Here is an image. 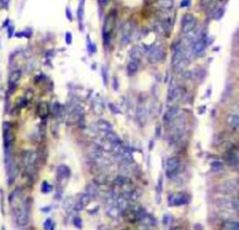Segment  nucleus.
<instances>
[{
  "label": "nucleus",
  "instance_id": "obj_43",
  "mask_svg": "<svg viewBox=\"0 0 239 230\" xmlns=\"http://www.w3.org/2000/svg\"><path fill=\"white\" fill-rule=\"evenodd\" d=\"M17 37H31V31L30 30H26L24 32H20V33H16L15 35Z\"/></svg>",
  "mask_w": 239,
  "mask_h": 230
},
{
  "label": "nucleus",
  "instance_id": "obj_13",
  "mask_svg": "<svg viewBox=\"0 0 239 230\" xmlns=\"http://www.w3.org/2000/svg\"><path fill=\"white\" fill-rule=\"evenodd\" d=\"M178 113H179V108L178 107H171L170 109H168L165 112L164 116H162V121H164L165 123H169L175 118H177Z\"/></svg>",
  "mask_w": 239,
  "mask_h": 230
},
{
  "label": "nucleus",
  "instance_id": "obj_22",
  "mask_svg": "<svg viewBox=\"0 0 239 230\" xmlns=\"http://www.w3.org/2000/svg\"><path fill=\"white\" fill-rule=\"evenodd\" d=\"M57 175L61 179H66L70 175V169L65 165H61L57 168Z\"/></svg>",
  "mask_w": 239,
  "mask_h": 230
},
{
  "label": "nucleus",
  "instance_id": "obj_41",
  "mask_svg": "<svg viewBox=\"0 0 239 230\" xmlns=\"http://www.w3.org/2000/svg\"><path fill=\"white\" fill-rule=\"evenodd\" d=\"M193 18H195L194 15L190 14V13H186V14H184L183 17L181 18V24H184V23H186V22H189V21H190V20H193Z\"/></svg>",
  "mask_w": 239,
  "mask_h": 230
},
{
  "label": "nucleus",
  "instance_id": "obj_47",
  "mask_svg": "<svg viewBox=\"0 0 239 230\" xmlns=\"http://www.w3.org/2000/svg\"><path fill=\"white\" fill-rule=\"evenodd\" d=\"M73 207H74V203H73V201H72V198L69 197V198L66 199L65 203H64V208L66 209H69L70 208H73Z\"/></svg>",
  "mask_w": 239,
  "mask_h": 230
},
{
  "label": "nucleus",
  "instance_id": "obj_14",
  "mask_svg": "<svg viewBox=\"0 0 239 230\" xmlns=\"http://www.w3.org/2000/svg\"><path fill=\"white\" fill-rule=\"evenodd\" d=\"M226 161L228 165L233 168L238 167V155L236 151H229L226 153Z\"/></svg>",
  "mask_w": 239,
  "mask_h": 230
},
{
  "label": "nucleus",
  "instance_id": "obj_8",
  "mask_svg": "<svg viewBox=\"0 0 239 230\" xmlns=\"http://www.w3.org/2000/svg\"><path fill=\"white\" fill-rule=\"evenodd\" d=\"M206 47V40L203 37H200V38H197L196 40H194L192 43V45H190V50H192L194 55H201L205 53Z\"/></svg>",
  "mask_w": 239,
  "mask_h": 230
},
{
  "label": "nucleus",
  "instance_id": "obj_17",
  "mask_svg": "<svg viewBox=\"0 0 239 230\" xmlns=\"http://www.w3.org/2000/svg\"><path fill=\"white\" fill-rule=\"evenodd\" d=\"M147 116H148V112H147L146 108L143 106V105H139L137 109V118L142 126L145 124L147 121Z\"/></svg>",
  "mask_w": 239,
  "mask_h": 230
},
{
  "label": "nucleus",
  "instance_id": "obj_6",
  "mask_svg": "<svg viewBox=\"0 0 239 230\" xmlns=\"http://www.w3.org/2000/svg\"><path fill=\"white\" fill-rule=\"evenodd\" d=\"M105 209H106L107 214H108L110 218L117 219V218H119L120 215H121L120 209H118L117 204H116V201L114 200L112 197H109V198L107 199V201H106V205H105Z\"/></svg>",
  "mask_w": 239,
  "mask_h": 230
},
{
  "label": "nucleus",
  "instance_id": "obj_29",
  "mask_svg": "<svg viewBox=\"0 0 239 230\" xmlns=\"http://www.w3.org/2000/svg\"><path fill=\"white\" fill-rule=\"evenodd\" d=\"M147 216H148V214H147V212H146L145 209L139 207L136 210V219L138 220V221H143V220H144Z\"/></svg>",
  "mask_w": 239,
  "mask_h": 230
},
{
  "label": "nucleus",
  "instance_id": "obj_21",
  "mask_svg": "<svg viewBox=\"0 0 239 230\" xmlns=\"http://www.w3.org/2000/svg\"><path fill=\"white\" fill-rule=\"evenodd\" d=\"M96 126L99 130L103 131V132H109L112 131V124L110 123H108L106 120H99L96 122Z\"/></svg>",
  "mask_w": 239,
  "mask_h": 230
},
{
  "label": "nucleus",
  "instance_id": "obj_56",
  "mask_svg": "<svg viewBox=\"0 0 239 230\" xmlns=\"http://www.w3.org/2000/svg\"><path fill=\"white\" fill-rule=\"evenodd\" d=\"M172 230H182V227H180V226H176V227H174Z\"/></svg>",
  "mask_w": 239,
  "mask_h": 230
},
{
  "label": "nucleus",
  "instance_id": "obj_55",
  "mask_svg": "<svg viewBox=\"0 0 239 230\" xmlns=\"http://www.w3.org/2000/svg\"><path fill=\"white\" fill-rule=\"evenodd\" d=\"M168 216L167 215H165V216H164V225H167V223H168Z\"/></svg>",
  "mask_w": 239,
  "mask_h": 230
},
{
  "label": "nucleus",
  "instance_id": "obj_11",
  "mask_svg": "<svg viewBox=\"0 0 239 230\" xmlns=\"http://www.w3.org/2000/svg\"><path fill=\"white\" fill-rule=\"evenodd\" d=\"M116 204L118 209H120L121 214H123L125 212H127V209L130 207V199L127 197L125 194L120 195L116 200Z\"/></svg>",
  "mask_w": 239,
  "mask_h": 230
},
{
  "label": "nucleus",
  "instance_id": "obj_27",
  "mask_svg": "<svg viewBox=\"0 0 239 230\" xmlns=\"http://www.w3.org/2000/svg\"><path fill=\"white\" fill-rule=\"evenodd\" d=\"M189 59L185 58L183 60H181L180 62H178L176 65H174V69L176 70V72L179 73L181 71H183L186 68H187V65H189Z\"/></svg>",
  "mask_w": 239,
  "mask_h": 230
},
{
  "label": "nucleus",
  "instance_id": "obj_53",
  "mask_svg": "<svg viewBox=\"0 0 239 230\" xmlns=\"http://www.w3.org/2000/svg\"><path fill=\"white\" fill-rule=\"evenodd\" d=\"M211 2H212V0H201V4H202L203 6H208Z\"/></svg>",
  "mask_w": 239,
  "mask_h": 230
},
{
  "label": "nucleus",
  "instance_id": "obj_40",
  "mask_svg": "<svg viewBox=\"0 0 239 230\" xmlns=\"http://www.w3.org/2000/svg\"><path fill=\"white\" fill-rule=\"evenodd\" d=\"M87 40H88V42H87V47H88V50L90 53H94L95 52H96V46H95V44H93L91 40H89V37H87Z\"/></svg>",
  "mask_w": 239,
  "mask_h": 230
},
{
  "label": "nucleus",
  "instance_id": "obj_54",
  "mask_svg": "<svg viewBox=\"0 0 239 230\" xmlns=\"http://www.w3.org/2000/svg\"><path fill=\"white\" fill-rule=\"evenodd\" d=\"M113 82H114V89L117 90V89H118V84H117V79H116V78H114Z\"/></svg>",
  "mask_w": 239,
  "mask_h": 230
},
{
  "label": "nucleus",
  "instance_id": "obj_57",
  "mask_svg": "<svg viewBox=\"0 0 239 230\" xmlns=\"http://www.w3.org/2000/svg\"><path fill=\"white\" fill-rule=\"evenodd\" d=\"M84 1H85V0H80V3H83L84 4Z\"/></svg>",
  "mask_w": 239,
  "mask_h": 230
},
{
  "label": "nucleus",
  "instance_id": "obj_50",
  "mask_svg": "<svg viewBox=\"0 0 239 230\" xmlns=\"http://www.w3.org/2000/svg\"><path fill=\"white\" fill-rule=\"evenodd\" d=\"M162 135V126H160V124H158V126H156V128H155V136L156 138H160Z\"/></svg>",
  "mask_w": 239,
  "mask_h": 230
},
{
  "label": "nucleus",
  "instance_id": "obj_46",
  "mask_svg": "<svg viewBox=\"0 0 239 230\" xmlns=\"http://www.w3.org/2000/svg\"><path fill=\"white\" fill-rule=\"evenodd\" d=\"M231 202H232V205H233V208H234V209L235 210V212H237L238 209H239V202H238V198H237V197H234V198L231 200Z\"/></svg>",
  "mask_w": 239,
  "mask_h": 230
},
{
  "label": "nucleus",
  "instance_id": "obj_52",
  "mask_svg": "<svg viewBox=\"0 0 239 230\" xmlns=\"http://www.w3.org/2000/svg\"><path fill=\"white\" fill-rule=\"evenodd\" d=\"M0 4L1 6L5 8H8V4H9V0H0Z\"/></svg>",
  "mask_w": 239,
  "mask_h": 230
},
{
  "label": "nucleus",
  "instance_id": "obj_38",
  "mask_svg": "<svg viewBox=\"0 0 239 230\" xmlns=\"http://www.w3.org/2000/svg\"><path fill=\"white\" fill-rule=\"evenodd\" d=\"M52 190V186L48 184L47 181H44V183L42 184V187H41V191L43 192V193H45V194L50 193Z\"/></svg>",
  "mask_w": 239,
  "mask_h": 230
},
{
  "label": "nucleus",
  "instance_id": "obj_4",
  "mask_svg": "<svg viewBox=\"0 0 239 230\" xmlns=\"http://www.w3.org/2000/svg\"><path fill=\"white\" fill-rule=\"evenodd\" d=\"M180 166V161L178 157L173 156L166 161V175L169 178H173L178 174V170Z\"/></svg>",
  "mask_w": 239,
  "mask_h": 230
},
{
  "label": "nucleus",
  "instance_id": "obj_45",
  "mask_svg": "<svg viewBox=\"0 0 239 230\" xmlns=\"http://www.w3.org/2000/svg\"><path fill=\"white\" fill-rule=\"evenodd\" d=\"M73 37H72V34L71 32H66L65 33V43L68 45H70L72 43Z\"/></svg>",
  "mask_w": 239,
  "mask_h": 230
},
{
  "label": "nucleus",
  "instance_id": "obj_35",
  "mask_svg": "<svg viewBox=\"0 0 239 230\" xmlns=\"http://www.w3.org/2000/svg\"><path fill=\"white\" fill-rule=\"evenodd\" d=\"M224 14H225V8H219L217 11H215V13H214V16H213L214 20H216V21L222 20V19L223 18V16H224Z\"/></svg>",
  "mask_w": 239,
  "mask_h": 230
},
{
  "label": "nucleus",
  "instance_id": "obj_48",
  "mask_svg": "<svg viewBox=\"0 0 239 230\" xmlns=\"http://www.w3.org/2000/svg\"><path fill=\"white\" fill-rule=\"evenodd\" d=\"M52 227V220L47 219L46 221H45V223H44V228L46 230H50Z\"/></svg>",
  "mask_w": 239,
  "mask_h": 230
},
{
  "label": "nucleus",
  "instance_id": "obj_3",
  "mask_svg": "<svg viewBox=\"0 0 239 230\" xmlns=\"http://www.w3.org/2000/svg\"><path fill=\"white\" fill-rule=\"evenodd\" d=\"M165 56V47L162 45H157L152 47L149 50L148 54V60L152 64H156L164 59Z\"/></svg>",
  "mask_w": 239,
  "mask_h": 230
},
{
  "label": "nucleus",
  "instance_id": "obj_1",
  "mask_svg": "<svg viewBox=\"0 0 239 230\" xmlns=\"http://www.w3.org/2000/svg\"><path fill=\"white\" fill-rule=\"evenodd\" d=\"M135 30H136V24L134 22L128 21L123 24L121 33V42L122 45L128 44L133 40Z\"/></svg>",
  "mask_w": 239,
  "mask_h": 230
},
{
  "label": "nucleus",
  "instance_id": "obj_20",
  "mask_svg": "<svg viewBox=\"0 0 239 230\" xmlns=\"http://www.w3.org/2000/svg\"><path fill=\"white\" fill-rule=\"evenodd\" d=\"M105 139L108 142H109L110 144H118V143H121V139L120 137L117 135L116 133H114L112 131H109V132H107L106 135H105Z\"/></svg>",
  "mask_w": 239,
  "mask_h": 230
},
{
  "label": "nucleus",
  "instance_id": "obj_36",
  "mask_svg": "<svg viewBox=\"0 0 239 230\" xmlns=\"http://www.w3.org/2000/svg\"><path fill=\"white\" fill-rule=\"evenodd\" d=\"M223 168V163L221 162V161H213L211 163V168L213 171H219L222 170Z\"/></svg>",
  "mask_w": 239,
  "mask_h": 230
},
{
  "label": "nucleus",
  "instance_id": "obj_16",
  "mask_svg": "<svg viewBox=\"0 0 239 230\" xmlns=\"http://www.w3.org/2000/svg\"><path fill=\"white\" fill-rule=\"evenodd\" d=\"M196 26H197V19L193 18V20H190L189 22H186V23L181 24V31L186 35L190 32H192L193 30H194Z\"/></svg>",
  "mask_w": 239,
  "mask_h": 230
},
{
  "label": "nucleus",
  "instance_id": "obj_58",
  "mask_svg": "<svg viewBox=\"0 0 239 230\" xmlns=\"http://www.w3.org/2000/svg\"><path fill=\"white\" fill-rule=\"evenodd\" d=\"M147 230H149V229H147Z\"/></svg>",
  "mask_w": 239,
  "mask_h": 230
},
{
  "label": "nucleus",
  "instance_id": "obj_51",
  "mask_svg": "<svg viewBox=\"0 0 239 230\" xmlns=\"http://www.w3.org/2000/svg\"><path fill=\"white\" fill-rule=\"evenodd\" d=\"M190 1L192 0H182L180 3V7L181 8H186V7H189L190 5Z\"/></svg>",
  "mask_w": 239,
  "mask_h": 230
},
{
  "label": "nucleus",
  "instance_id": "obj_39",
  "mask_svg": "<svg viewBox=\"0 0 239 230\" xmlns=\"http://www.w3.org/2000/svg\"><path fill=\"white\" fill-rule=\"evenodd\" d=\"M108 107H109V110L112 113L114 114H119L121 113V110L119 109V107L117 106V105L115 104H113V103H109L108 104Z\"/></svg>",
  "mask_w": 239,
  "mask_h": 230
},
{
  "label": "nucleus",
  "instance_id": "obj_18",
  "mask_svg": "<svg viewBox=\"0 0 239 230\" xmlns=\"http://www.w3.org/2000/svg\"><path fill=\"white\" fill-rule=\"evenodd\" d=\"M93 110L95 114L97 115H101L104 112L105 110V106H104V102L100 97H96L94 98V100L93 101V105H92Z\"/></svg>",
  "mask_w": 239,
  "mask_h": 230
},
{
  "label": "nucleus",
  "instance_id": "obj_26",
  "mask_svg": "<svg viewBox=\"0 0 239 230\" xmlns=\"http://www.w3.org/2000/svg\"><path fill=\"white\" fill-rule=\"evenodd\" d=\"M114 184H115L119 187H123V186H125L126 184H131V180L126 176L120 175V176H118L115 179V180H114Z\"/></svg>",
  "mask_w": 239,
  "mask_h": 230
},
{
  "label": "nucleus",
  "instance_id": "obj_28",
  "mask_svg": "<svg viewBox=\"0 0 239 230\" xmlns=\"http://www.w3.org/2000/svg\"><path fill=\"white\" fill-rule=\"evenodd\" d=\"M77 17H78V20H79V24H80V30L83 29L82 27V22H83V17H84V5L83 3H80L79 5V8H78V11H77Z\"/></svg>",
  "mask_w": 239,
  "mask_h": 230
},
{
  "label": "nucleus",
  "instance_id": "obj_44",
  "mask_svg": "<svg viewBox=\"0 0 239 230\" xmlns=\"http://www.w3.org/2000/svg\"><path fill=\"white\" fill-rule=\"evenodd\" d=\"M74 225L77 227V228H81L82 226V221H81V219L80 217H75L74 218Z\"/></svg>",
  "mask_w": 239,
  "mask_h": 230
},
{
  "label": "nucleus",
  "instance_id": "obj_5",
  "mask_svg": "<svg viewBox=\"0 0 239 230\" xmlns=\"http://www.w3.org/2000/svg\"><path fill=\"white\" fill-rule=\"evenodd\" d=\"M3 139H4L5 150L11 148L14 139V136L11 130V124L8 122H5L3 123Z\"/></svg>",
  "mask_w": 239,
  "mask_h": 230
},
{
  "label": "nucleus",
  "instance_id": "obj_23",
  "mask_svg": "<svg viewBox=\"0 0 239 230\" xmlns=\"http://www.w3.org/2000/svg\"><path fill=\"white\" fill-rule=\"evenodd\" d=\"M223 191L226 193H233V192L237 190V183L235 180H227L223 184Z\"/></svg>",
  "mask_w": 239,
  "mask_h": 230
},
{
  "label": "nucleus",
  "instance_id": "obj_25",
  "mask_svg": "<svg viewBox=\"0 0 239 230\" xmlns=\"http://www.w3.org/2000/svg\"><path fill=\"white\" fill-rule=\"evenodd\" d=\"M91 200H92V197L87 193H86V194H81V195H80V196L78 198L77 203L80 204L82 208H84L91 202Z\"/></svg>",
  "mask_w": 239,
  "mask_h": 230
},
{
  "label": "nucleus",
  "instance_id": "obj_10",
  "mask_svg": "<svg viewBox=\"0 0 239 230\" xmlns=\"http://www.w3.org/2000/svg\"><path fill=\"white\" fill-rule=\"evenodd\" d=\"M169 206H181L188 203V197L186 195L178 193V194H171L168 196Z\"/></svg>",
  "mask_w": 239,
  "mask_h": 230
},
{
  "label": "nucleus",
  "instance_id": "obj_15",
  "mask_svg": "<svg viewBox=\"0 0 239 230\" xmlns=\"http://www.w3.org/2000/svg\"><path fill=\"white\" fill-rule=\"evenodd\" d=\"M36 112H37V115H39L41 119L47 118V116L50 113V108H49L48 103L47 102H40L36 108Z\"/></svg>",
  "mask_w": 239,
  "mask_h": 230
},
{
  "label": "nucleus",
  "instance_id": "obj_19",
  "mask_svg": "<svg viewBox=\"0 0 239 230\" xmlns=\"http://www.w3.org/2000/svg\"><path fill=\"white\" fill-rule=\"evenodd\" d=\"M228 126L233 129H237L239 127V117L236 114H230L226 120Z\"/></svg>",
  "mask_w": 239,
  "mask_h": 230
},
{
  "label": "nucleus",
  "instance_id": "obj_2",
  "mask_svg": "<svg viewBox=\"0 0 239 230\" xmlns=\"http://www.w3.org/2000/svg\"><path fill=\"white\" fill-rule=\"evenodd\" d=\"M116 23V15L115 13H110L107 16L103 25V40L104 43H108V40L110 37V34L112 33L114 26Z\"/></svg>",
  "mask_w": 239,
  "mask_h": 230
},
{
  "label": "nucleus",
  "instance_id": "obj_32",
  "mask_svg": "<svg viewBox=\"0 0 239 230\" xmlns=\"http://www.w3.org/2000/svg\"><path fill=\"white\" fill-rule=\"evenodd\" d=\"M86 191H87V194L91 196V197H94L96 196L97 194H98V190H97V187L96 185H93V184H89L86 188Z\"/></svg>",
  "mask_w": 239,
  "mask_h": 230
},
{
  "label": "nucleus",
  "instance_id": "obj_49",
  "mask_svg": "<svg viewBox=\"0 0 239 230\" xmlns=\"http://www.w3.org/2000/svg\"><path fill=\"white\" fill-rule=\"evenodd\" d=\"M13 32H14V26L11 24L8 25V37H11L13 36Z\"/></svg>",
  "mask_w": 239,
  "mask_h": 230
},
{
  "label": "nucleus",
  "instance_id": "obj_24",
  "mask_svg": "<svg viewBox=\"0 0 239 230\" xmlns=\"http://www.w3.org/2000/svg\"><path fill=\"white\" fill-rule=\"evenodd\" d=\"M130 57H131L132 61L138 62L141 59V57H142V52H141L140 48L137 47V46L134 47L133 49L131 50V52H130Z\"/></svg>",
  "mask_w": 239,
  "mask_h": 230
},
{
  "label": "nucleus",
  "instance_id": "obj_34",
  "mask_svg": "<svg viewBox=\"0 0 239 230\" xmlns=\"http://www.w3.org/2000/svg\"><path fill=\"white\" fill-rule=\"evenodd\" d=\"M159 5L166 9H169L171 8H173L174 5V0H157Z\"/></svg>",
  "mask_w": 239,
  "mask_h": 230
},
{
  "label": "nucleus",
  "instance_id": "obj_42",
  "mask_svg": "<svg viewBox=\"0 0 239 230\" xmlns=\"http://www.w3.org/2000/svg\"><path fill=\"white\" fill-rule=\"evenodd\" d=\"M65 16L68 18V20L72 22L73 20V14H72V11H71V8L69 7H66L65 8Z\"/></svg>",
  "mask_w": 239,
  "mask_h": 230
},
{
  "label": "nucleus",
  "instance_id": "obj_30",
  "mask_svg": "<svg viewBox=\"0 0 239 230\" xmlns=\"http://www.w3.org/2000/svg\"><path fill=\"white\" fill-rule=\"evenodd\" d=\"M224 226L228 230H239V224L236 221H233V220H229L224 223Z\"/></svg>",
  "mask_w": 239,
  "mask_h": 230
},
{
  "label": "nucleus",
  "instance_id": "obj_37",
  "mask_svg": "<svg viewBox=\"0 0 239 230\" xmlns=\"http://www.w3.org/2000/svg\"><path fill=\"white\" fill-rule=\"evenodd\" d=\"M102 77H103L104 84L105 85H108V69H107V66H102Z\"/></svg>",
  "mask_w": 239,
  "mask_h": 230
},
{
  "label": "nucleus",
  "instance_id": "obj_9",
  "mask_svg": "<svg viewBox=\"0 0 239 230\" xmlns=\"http://www.w3.org/2000/svg\"><path fill=\"white\" fill-rule=\"evenodd\" d=\"M184 94H185V91L181 87H173L172 89L170 88L168 91L167 101L171 103L178 102L179 100L182 99V97H184Z\"/></svg>",
  "mask_w": 239,
  "mask_h": 230
},
{
  "label": "nucleus",
  "instance_id": "obj_12",
  "mask_svg": "<svg viewBox=\"0 0 239 230\" xmlns=\"http://www.w3.org/2000/svg\"><path fill=\"white\" fill-rule=\"evenodd\" d=\"M21 77H22V71L19 70V69L14 70L13 72L11 73V75H9V77H8V88H9V90L12 89V92H13V90L16 88L19 81H20Z\"/></svg>",
  "mask_w": 239,
  "mask_h": 230
},
{
  "label": "nucleus",
  "instance_id": "obj_33",
  "mask_svg": "<svg viewBox=\"0 0 239 230\" xmlns=\"http://www.w3.org/2000/svg\"><path fill=\"white\" fill-rule=\"evenodd\" d=\"M138 69V64L136 61H130L127 65V71L130 74L136 73Z\"/></svg>",
  "mask_w": 239,
  "mask_h": 230
},
{
  "label": "nucleus",
  "instance_id": "obj_7",
  "mask_svg": "<svg viewBox=\"0 0 239 230\" xmlns=\"http://www.w3.org/2000/svg\"><path fill=\"white\" fill-rule=\"evenodd\" d=\"M36 159H37V155L36 152H33V151L24 152V156H23V162H24L25 168L28 171H31L34 168Z\"/></svg>",
  "mask_w": 239,
  "mask_h": 230
},
{
  "label": "nucleus",
  "instance_id": "obj_31",
  "mask_svg": "<svg viewBox=\"0 0 239 230\" xmlns=\"http://www.w3.org/2000/svg\"><path fill=\"white\" fill-rule=\"evenodd\" d=\"M93 180L97 185H104L108 183V177L105 174H99L94 178Z\"/></svg>",
  "mask_w": 239,
  "mask_h": 230
}]
</instances>
